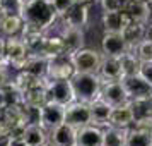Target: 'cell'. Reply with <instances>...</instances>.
<instances>
[{
  "instance_id": "obj_1",
  "label": "cell",
  "mask_w": 152,
  "mask_h": 146,
  "mask_svg": "<svg viewBox=\"0 0 152 146\" xmlns=\"http://www.w3.org/2000/svg\"><path fill=\"white\" fill-rule=\"evenodd\" d=\"M22 19L24 22L48 31L58 21V12L55 10L51 0H26L22 9Z\"/></svg>"
},
{
  "instance_id": "obj_2",
  "label": "cell",
  "mask_w": 152,
  "mask_h": 146,
  "mask_svg": "<svg viewBox=\"0 0 152 146\" xmlns=\"http://www.w3.org/2000/svg\"><path fill=\"white\" fill-rule=\"evenodd\" d=\"M72 86L75 91L77 100L91 103L96 98L101 96V86H103V79L99 74H89V72H75L72 76Z\"/></svg>"
},
{
  "instance_id": "obj_3",
  "label": "cell",
  "mask_w": 152,
  "mask_h": 146,
  "mask_svg": "<svg viewBox=\"0 0 152 146\" xmlns=\"http://www.w3.org/2000/svg\"><path fill=\"white\" fill-rule=\"evenodd\" d=\"M72 64L75 67V72H89V74H97L99 67H101V60L103 55L94 48H84L77 50L74 53H70Z\"/></svg>"
},
{
  "instance_id": "obj_4",
  "label": "cell",
  "mask_w": 152,
  "mask_h": 146,
  "mask_svg": "<svg viewBox=\"0 0 152 146\" xmlns=\"http://www.w3.org/2000/svg\"><path fill=\"white\" fill-rule=\"evenodd\" d=\"M46 95H48V102H56L65 107L77 100L70 79H48L46 81Z\"/></svg>"
},
{
  "instance_id": "obj_5",
  "label": "cell",
  "mask_w": 152,
  "mask_h": 146,
  "mask_svg": "<svg viewBox=\"0 0 152 146\" xmlns=\"http://www.w3.org/2000/svg\"><path fill=\"white\" fill-rule=\"evenodd\" d=\"M65 122L75 127L77 131L84 125L92 124V113H91V103L75 100L65 107Z\"/></svg>"
},
{
  "instance_id": "obj_6",
  "label": "cell",
  "mask_w": 152,
  "mask_h": 146,
  "mask_svg": "<svg viewBox=\"0 0 152 146\" xmlns=\"http://www.w3.org/2000/svg\"><path fill=\"white\" fill-rule=\"evenodd\" d=\"M31 52L24 45L21 36H9L7 38V47H5V59L9 65L15 70H22L26 60L29 59Z\"/></svg>"
},
{
  "instance_id": "obj_7",
  "label": "cell",
  "mask_w": 152,
  "mask_h": 146,
  "mask_svg": "<svg viewBox=\"0 0 152 146\" xmlns=\"http://www.w3.org/2000/svg\"><path fill=\"white\" fill-rule=\"evenodd\" d=\"M63 122H65V105L56 102H46L39 108V125L48 132Z\"/></svg>"
},
{
  "instance_id": "obj_8",
  "label": "cell",
  "mask_w": 152,
  "mask_h": 146,
  "mask_svg": "<svg viewBox=\"0 0 152 146\" xmlns=\"http://www.w3.org/2000/svg\"><path fill=\"white\" fill-rule=\"evenodd\" d=\"M101 98H103L104 102H108L110 105H113V107H118V105H123L126 102H130L128 93L125 90L121 79H116V81H103Z\"/></svg>"
},
{
  "instance_id": "obj_9",
  "label": "cell",
  "mask_w": 152,
  "mask_h": 146,
  "mask_svg": "<svg viewBox=\"0 0 152 146\" xmlns=\"http://www.w3.org/2000/svg\"><path fill=\"white\" fill-rule=\"evenodd\" d=\"M19 36H21L22 42H24V45L28 47L29 52L38 55L41 52L43 42L46 38V29L39 28V26H34V24H29V22H24V28H22Z\"/></svg>"
},
{
  "instance_id": "obj_10",
  "label": "cell",
  "mask_w": 152,
  "mask_h": 146,
  "mask_svg": "<svg viewBox=\"0 0 152 146\" xmlns=\"http://www.w3.org/2000/svg\"><path fill=\"white\" fill-rule=\"evenodd\" d=\"M74 74H75V67L69 53L50 59L48 79H72Z\"/></svg>"
},
{
  "instance_id": "obj_11",
  "label": "cell",
  "mask_w": 152,
  "mask_h": 146,
  "mask_svg": "<svg viewBox=\"0 0 152 146\" xmlns=\"http://www.w3.org/2000/svg\"><path fill=\"white\" fill-rule=\"evenodd\" d=\"M89 9L91 5L77 4L74 2L72 7L62 14L58 19L62 21V26H77V28H86L89 24Z\"/></svg>"
},
{
  "instance_id": "obj_12",
  "label": "cell",
  "mask_w": 152,
  "mask_h": 146,
  "mask_svg": "<svg viewBox=\"0 0 152 146\" xmlns=\"http://www.w3.org/2000/svg\"><path fill=\"white\" fill-rule=\"evenodd\" d=\"M101 50H103V55L121 57L130 48H128V43L125 42L121 33H108V31H104L103 38H101Z\"/></svg>"
},
{
  "instance_id": "obj_13",
  "label": "cell",
  "mask_w": 152,
  "mask_h": 146,
  "mask_svg": "<svg viewBox=\"0 0 152 146\" xmlns=\"http://www.w3.org/2000/svg\"><path fill=\"white\" fill-rule=\"evenodd\" d=\"M63 43H65V48L67 53H74L77 50H80L86 47V33L84 28H77V26H63L60 31Z\"/></svg>"
},
{
  "instance_id": "obj_14",
  "label": "cell",
  "mask_w": 152,
  "mask_h": 146,
  "mask_svg": "<svg viewBox=\"0 0 152 146\" xmlns=\"http://www.w3.org/2000/svg\"><path fill=\"white\" fill-rule=\"evenodd\" d=\"M48 134L50 143H53L55 146H77V129L67 122L56 125Z\"/></svg>"
},
{
  "instance_id": "obj_15",
  "label": "cell",
  "mask_w": 152,
  "mask_h": 146,
  "mask_svg": "<svg viewBox=\"0 0 152 146\" xmlns=\"http://www.w3.org/2000/svg\"><path fill=\"white\" fill-rule=\"evenodd\" d=\"M132 22V17L125 10H116V12H103L101 24L103 29L108 33H121L125 26Z\"/></svg>"
},
{
  "instance_id": "obj_16",
  "label": "cell",
  "mask_w": 152,
  "mask_h": 146,
  "mask_svg": "<svg viewBox=\"0 0 152 146\" xmlns=\"http://www.w3.org/2000/svg\"><path fill=\"white\" fill-rule=\"evenodd\" d=\"M121 81H123V86H125V90H126V93H128V98L130 100L151 96L152 95V86L145 79H142L138 74H135V76H126Z\"/></svg>"
},
{
  "instance_id": "obj_17",
  "label": "cell",
  "mask_w": 152,
  "mask_h": 146,
  "mask_svg": "<svg viewBox=\"0 0 152 146\" xmlns=\"http://www.w3.org/2000/svg\"><path fill=\"white\" fill-rule=\"evenodd\" d=\"M104 127L89 124L77 131V146H103Z\"/></svg>"
},
{
  "instance_id": "obj_18",
  "label": "cell",
  "mask_w": 152,
  "mask_h": 146,
  "mask_svg": "<svg viewBox=\"0 0 152 146\" xmlns=\"http://www.w3.org/2000/svg\"><path fill=\"white\" fill-rule=\"evenodd\" d=\"M99 77L103 81H116V79H123V70H121V62L120 57L113 55H103L101 60V67H99Z\"/></svg>"
},
{
  "instance_id": "obj_19",
  "label": "cell",
  "mask_w": 152,
  "mask_h": 146,
  "mask_svg": "<svg viewBox=\"0 0 152 146\" xmlns=\"http://www.w3.org/2000/svg\"><path fill=\"white\" fill-rule=\"evenodd\" d=\"M133 122H135V117H133V110H132L130 102L118 105V107H113L111 117H110V125L121 127V129H130Z\"/></svg>"
},
{
  "instance_id": "obj_20",
  "label": "cell",
  "mask_w": 152,
  "mask_h": 146,
  "mask_svg": "<svg viewBox=\"0 0 152 146\" xmlns=\"http://www.w3.org/2000/svg\"><path fill=\"white\" fill-rule=\"evenodd\" d=\"M113 105H110L108 102H104L99 96L94 102H91V113H92V124L99 125V127H108L110 125V117Z\"/></svg>"
},
{
  "instance_id": "obj_21",
  "label": "cell",
  "mask_w": 152,
  "mask_h": 146,
  "mask_svg": "<svg viewBox=\"0 0 152 146\" xmlns=\"http://www.w3.org/2000/svg\"><path fill=\"white\" fill-rule=\"evenodd\" d=\"M121 35H123L125 42L128 43V48L132 50L135 45H138L147 36V24L145 22H138V21H132L128 26H125Z\"/></svg>"
},
{
  "instance_id": "obj_22",
  "label": "cell",
  "mask_w": 152,
  "mask_h": 146,
  "mask_svg": "<svg viewBox=\"0 0 152 146\" xmlns=\"http://www.w3.org/2000/svg\"><path fill=\"white\" fill-rule=\"evenodd\" d=\"M67 53V48H65V43H63L62 36L60 35H46L45 42H43L41 52L38 55H43L46 59H53V57L58 55H65Z\"/></svg>"
},
{
  "instance_id": "obj_23",
  "label": "cell",
  "mask_w": 152,
  "mask_h": 146,
  "mask_svg": "<svg viewBox=\"0 0 152 146\" xmlns=\"http://www.w3.org/2000/svg\"><path fill=\"white\" fill-rule=\"evenodd\" d=\"M22 139L28 146H45L50 141V134L39 124H29L22 132Z\"/></svg>"
},
{
  "instance_id": "obj_24",
  "label": "cell",
  "mask_w": 152,
  "mask_h": 146,
  "mask_svg": "<svg viewBox=\"0 0 152 146\" xmlns=\"http://www.w3.org/2000/svg\"><path fill=\"white\" fill-rule=\"evenodd\" d=\"M126 138H128V129L108 125L104 127L103 146H126Z\"/></svg>"
},
{
  "instance_id": "obj_25",
  "label": "cell",
  "mask_w": 152,
  "mask_h": 146,
  "mask_svg": "<svg viewBox=\"0 0 152 146\" xmlns=\"http://www.w3.org/2000/svg\"><path fill=\"white\" fill-rule=\"evenodd\" d=\"M48 65H50V59H46V57H43V55L31 53L29 59L26 60V64H24L22 70H29V72H33L36 76L48 79Z\"/></svg>"
},
{
  "instance_id": "obj_26",
  "label": "cell",
  "mask_w": 152,
  "mask_h": 146,
  "mask_svg": "<svg viewBox=\"0 0 152 146\" xmlns=\"http://www.w3.org/2000/svg\"><path fill=\"white\" fill-rule=\"evenodd\" d=\"M46 81L48 79L36 76V74L29 72V70H19V74L14 77V83L19 86V90L22 93L33 90V88H38V86H43V84H46Z\"/></svg>"
},
{
  "instance_id": "obj_27",
  "label": "cell",
  "mask_w": 152,
  "mask_h": 146,
  "mask_svg": "<svg viewBox=\"0 0 152 146\" xmlns=\"http://www.w3.org/2000/svg\"><path fill=\"white\" fill-rule=\"evenodd\" d=\"M46 102H48L46 84L38 86V88H33V90L22 93V103L28 105V107H38V108H41Z\"/></svg>"
},
{
  "instance_id": "obj_28",
  "label": "cell",
  "mask_w": 152,
  "mask_h": 146,
  "mask_svg": "<svg viewBox=\"0 0 152 146\" xmlns=\"http://www.w3.org/2000/svg\"><path fill=\"white\" fill-rule=\"evenodd\" d=\"M147 2H138V0H125L123 2V9L126 14L132 17V21H138V22H145L147 19Z\"/></svg>"
},
{
  "instance_id": "obj_29",
  "label": "cell",
  "mask_w": 152,
  "mask_h": 146,
  "mask_svg": "<svg viewBox=\"0 0 152 146\" xmlns=\"http://www.w3.org/2000/svg\"><path fill=\"white\" fill-rule=\"evenodd\" d=\"M152 145V131L149 129H140L132 125L128 129V138L126 146H151Z\"/></svg>"
},
{
  "instance_id": "obj_30",
  "label": "cell",
  "mask_w": 152,
  "mask_h": 146,
  "mask_svg": "<svg viewBox=\"0 0 152 146\" xmlns=\"http://www.w3.org/2000/svg\"><path fill=\"white\" fill-rule=\"evenodd\" d=\"M22 28H24V19L22 16H15V14H9L5 16V19L0 26V33L4 36H19L21 35Z\"/></svg>"
},
{
  "instance_id": "obj_31",
  "label": "cell",
  "mask_w": 152,
  "mask_h": 146,
  "mask_svg": "<svg viewBox=\"0 0 152 146\" xmlns=\"http://www.w3.org/2000/svg\"><path fill=\"white\" fill-rule=\"evenodd\" d=\"M121 62V70H123V77L126 76H135L138 74V67H140V59H138L132 50L125 52L123 55L120 57Z\"/></svg>"
},
{
  "instance_id": "obj_32",
  "label": "cell",
  "mask_w": 152,
  "mask_h": 146,
  "mask_svg": "<svg viewBox=\"0 0 152 146\" xmlns=\"http://www.w3.org/2000/svg\"><path fill=\"white\" fill-rule=\"evenodd\" d=\"M130 103H132V110H133L135 120L142 119V117H147V115H152V95L151 96L130 100Z\"/></svg>"
},
{
  "instance_id": "obj_33",
  "label": "cell",
  "mask_w": 152,
  "mask_h": 146,
  "mask_svg": "<svg viewBox=\"0 0 152 146\" xmlns=\"http://www.w3.org/2000/svg\"><path fill=\"white\" fill-rule=\"evenodd\" d=\"M132 52L140 59V62H144V60H152V40H149V38L145 36L138 45H135V47L132 48Z\"/></svg>"
},
{
  "instance_id": "obj_34",
  "label": "cell",
  "mask_w": 152,
  "mask_h": 146,
  "mask_svg": "<svg viewBox=\"0 0 152 146\" xmlns=\"http://www.w3.org/2000/svg\"><path fill=\"white\" fill-rule=\"evenodd\" d=\"M24 2L26 0H2L0 7L5 10V14H15L22 16V9H24Z\"/></svg>"
},
{
  "instance_id": "obj_35",
  "label": "cell",
  "mask_w": 152,
  "mask_h": 146,
  "mask_svg": "<svg viewBox=\"0 0 152 146\" xmlns=\"http://www.w3.org/2000/svg\"><path fill=\"white\" fill-rule=\"evenodd\" d=\"M125 0H99V5L103 9V12H116L123 9Z\"/></svg>"
},
{
  "instance_id": "obj_36",
  "label": "cell",
  "mask_w": 152,
  "mask_h": 146,
  "mask_svg": "<svg viewBox=\"0 0 152 146\" xmlns=\"http://www.w3.org/2000/svg\"><path fill=\"white\" fill-rule=\"evenodd\" d=\"M138 76L142 77V79H145V81L152 86V60H144V62H140Z\"/></svg>"
},
{
  "instance_id": "obj_37",
  "label": "cell",
  "mask_w": 152,
  "mask_h": 146,
  "mask_svg": "<svg viewBox=\"0 0 152 146\" xmlns=\"http://www.w3.org/2000/svg\"><path fill=\"white\" fill-rule=\"evenodd\" d=\"M51 4H53V7H55V10L58 12V17H60V16L65 14L72 7L74 0H51Z\"/></svg>"
},
{
  "instance_id": "obj_38",
  "label": "cell",
  "mask_w": 152,
  "mask_h": 146,
  "mask_svg": "<svg viewBox=\"0 0 152 146\" xmlns=\"http://www.w3.org/2000/svg\"><path fill=\"white\" fill-rule=\"evenodd\" d=\"M9 146H28V143L22 139V136H12V138H10V145Z\"/></svg>"
},
{
  "instance_id": "obj_39",
  "label": "cell",
  "mask_w": 152,
  "mask_h": 146,
  "mask_svg": "<svg viewBox=\"0 0 152 146\" xmlns=\"http://www.w3.org/2000/svg\"><path fill=\"white\" fill-rule=\"evenodd\" d=\"M9 81H10V77H9V74H7V69H5V67H0V88L5 83H9Z\"/></svg>"
},
{
  "instance_id": "obj_40",
  "label": "cell",
  "mask_w": 152,
  "mask_h": 146,
  "mask_svg": "<svg viewBox=\"0 0 152 146\" xmlns=\"http://www.w3.org/2000/svg\"><path fill=\"white\" fill-rule=\"evenodd\" d=\"M10 134H2L0 132V146H9L10 145Z\"/></svg>"
},
{
  "instance_id": "obj_41",
  "label": "cell",
  "mask_w": 152,
  "mask_h": 146,
  "mask_svg": "<svg viewBox=\"0 0 152 146\" xmlns=\"http://www.w3.org/2000/svg\"><path fill=\"white\" fill-rule=\"evenodd\" d=\"M147 26H152V2H149V7H147V19H145Z\"/></svg>"
},
{
  "instance_id": "obj_42",
  "label": "cell",
  "mask_w": 152,
  "mask_h": 146,
  "mask_svg": "<svg viewBox=\"0 0 152 146\" xmlns=\"http://www.w3.org/2000/svg\"><path fill=\"white\" fill-rule=\"evenodd\" d=\"M5 105H7L5 103V96H4V91H2V88H0V110H2Z\"/></svg>"
},
{
  "instance_id": "obj_43",
  "label": "cell",
  "mask_w": 152,
  "mask_h": 146,
  "mask_svg": "<svg viewBox=\"0 0 152 146\" xmlns=\"http://www.w3.org/2000/svg\"><path fill=\"white\" fill-rule=\"evenodd\" d=\"M77 4H84V5H91V4H94L96 0H74Z\"/></svg>"
},
{
  "instance_id": "obj_44",
  "label": "cell",
  "mask_w": 152,
  "mask_h": 146,
  "mask_svg": "<svg viewBox=\"0 0 152 146\" xmlns=\"http://www.w3.org/2000/svg\"><path fill=\"white\" fill-rule=\"evenodd\" d=\"M5 16H7L5 14V10L0 7V26H2V22H4V19H5Z\"/></svg>"
},
{
  "instance_id": "obj_45",
  "label": "cell",
  "mask_w": 152,
  "mask_h": 146,
  "mask_svg": "<svg viewBox=\"0 0 152 146\" xmlns=\"http://www.w3.org/2000/svg\"><path fill=\"white\" fill-rule=\"evenodd\" d=\"M147 38L152 40V26H147Z\"/></svg>"
},
{
  "instance_id": "obj_46",
  "label": "cell",
  "mask_w": 152,
  "mask_h": 146,
  "mask_svg": "<svg viewBox=\"0 0 152 146\" xmlns=\"http://www.w3.org/2000/svg\"><path fill=\"white\" fill-rule=\"evenodd\" d=\"M45 146H55V145H53V143H50V141H48V143H46Z\"/></svg>"
},
{
  "instance_id": "obj_47",
  "label": "cell",
  "mask_w": 152,
  "mask_h": 146,
  "mask_svg": "<svg viewBox=\"0 0 152 146\" xmlns=\"http://www.w3.org/2000/svg\"><path fill=\"white\" fill-rule=\"evenodd\" d=\"M138 2H147V4H149V2H152V0H138Z\"/></svg>"
},
{
  "instance_id": "obj_48",
  "label": "cell",
  "mask_w": 152,
  "mask_h": 146,
  "mask_svg": "<svg viewBox=\"0 0 152 146\" xmlns=\"http://www.w3.org/2000/svg\"><path fill=\"white\" fill-rule=\"evenodd\" d=\"M0 2H2V0H0Z\"/></svg>"
},
{
  "instance_id": "obj_49",
  "label": "cell",
  "mask_w": 152,
  "mask_h": 146,
  "mask_svg": "<svg viewBox=\"0 0 152 146\" xmlns=\"http://www.w3.org/2000/svg\"><path fill=\"white\" fill-rule=\"evenodd\" d=\"M151 146H152V145H151Z\"/></svg>"
}]
</instances>
